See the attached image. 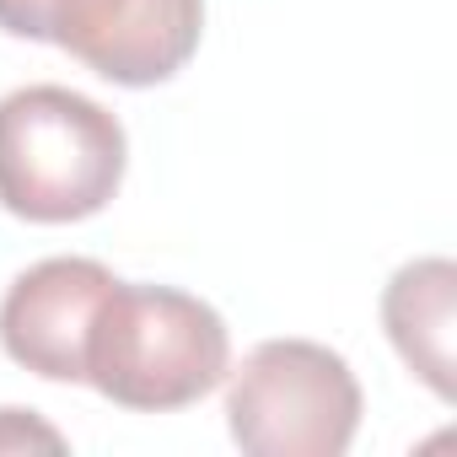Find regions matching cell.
I'll list each match as a JSON object with an SVG mask.
<instances>
[{
  "label": "cell",
  "instance_id": "obj_2",
  "mask_svg": "<svg viewBox=\"0 0 457 457\" xmlns=\"http://www.w3.org/2000/svg\"><path fill=\"white\" fill-rule=\"evenodd\" d=\"M124 124L71 92L22 87L0 97V204L38 226L97 215L124 183Z\"/></svg>",
  "mask_w": 457,
  "mask_h": 457
},
{
  "label": "cell",
  "instance_id": "obj_3",
  "mask_svg": "<svg viewBox=\"0 0 457 457\" xmlns=\"http://www.w3.org/2000/svg\"><path fill=\"white\" fill-rule=\"evenodd\" d=\"M226 425L253 457H339L361 430V382L318 339H264L226 382Z\"/></svg>",
  "mask_w": 457,
  "mask_h": 457
},
{
  "label": "cell",
  "instance_id": "obj_4",
  "mask_svg": "<svg viewBox=\"0 0 457 457\" xmlns=\"http://www.w3.org/2000/svg\"><path fill=\"white\" fill-rule=\"evenodd\" d=\"M0 33L60 44L113 87H156L194 60L204 0H0Z\"/></svg>",
  "mask_w": 457,
  "mask_h": 457
},
{
  "label": "cell",
  "instance_id": "obj_5",
  "mask_svg": "<svg viewBox=\"0 0 457 457\" xmlns=\"http://www.w3.org/2000/svg\"><path fill=\"white\" fill-rule=\"evenodd\" d=\"M113 270L97 259H44L22 270L0 302L6 355L49 382H87V334L97 323Z\"/></svg>",
  "mask_w": 457,
  "mask_h": 457
},
{
  "label": "cell",
  "instance_id": "obj_7",
  "mask_svg": "<svg viewBox=\"0 0 457 457\" xmlns=\"http://www.w3.org/2000/svg\"><path fill=\"white\" fill-rule=\"evenodd\" d=\"M28 446L60 452L65 436H60L54 425H44L33 409H0V452H28Z\"/></svg>",
  "mask_w": 457,
  "mask_h": 457
},
{
  "label": "cell",
  "instance_id": "obj_6",
  "mask_svg": "<svg viewBox=\"0 0 457 457\" xmlns=\"http://www.w3.org/2000/svg\"><path fill=\"white\" fill-rule=\"evenodd\" d=\"M382 328L403 366L452 403L457 393V270L452 259H414L382 291Z\"/></svg>",
  "mask_w": 457,
  "mask_h": 457
},
{
  "label": "cell",
  "instance_id": "obj_1",
  "mask_svg": "<svg viewBox=\"0 0 457 457\" xmlns=\"http://www.w3.org/2000/svg\"><path fill=\"white\" fill-rule=\"evenodd\" d=\"M232 366V334L220 312L172 286H129L97 307L87 334V382L119 409L167 414L199 403Z\"/></svg>",
  "mask_w": 457,
  "mask_h": 457
}]
</instances>
